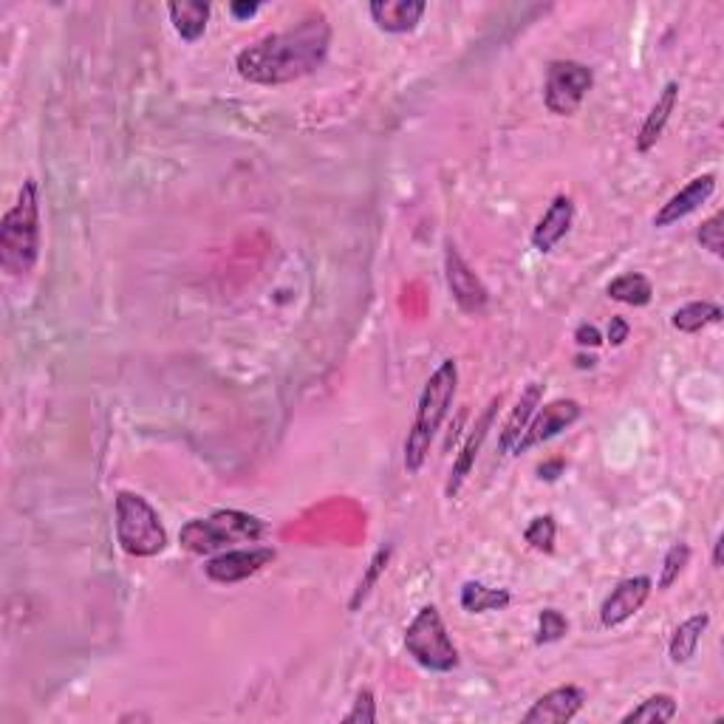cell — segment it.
<instances>
[{
    "mask_svg": "<svg viewBox=\"0 0 724 724\" xmlns=\"http://www.w3.org/2000/svg\"><path fill=\"white\" fill-rule=\"evenodd\" d=\"M388 563H391V546H382V549H377V555H373L371 563H368L366 574L359 578L357 589H354V597L352 603H348L352 612H357V608L368 601V594L373 592V586H377V580H380L382 572L388 569Z\"/></svg>",
    "mask_w": 724,
    "mask_h": 724,
    "instance_id": "cell-25",
    "label": "cell"
},
{
    "mask_svg": "<svg viewBox=\"0 0 724 724\" xmlns=\"http://www.w3.org/2000/svg\"><path fill=\"white\" fill-rule=\"evenodd\" d=\"M405 651L416 665L434 674H450L459 668V649L450 640L448 626H444L439 608L422 606L411 626L405 628Z\"/></svg>",
    "mask_w": 724,
    "mask_h": 724,
    "instance_id": "cell-6",
    "label": "cell"
},
{
    "mask_svg": "<svg viewBox=\"0 0 724 724\" xmlns=\"http://www.w3.org/2000/svg\"><path fill=\"white\" fill-rule=\"evenodd\" d=\"M711 628V614H690L688 620H683L674 628L668 642V656L674 665H688L697 656L699 645H702L704 631Z\"/></svg>",
    "mask_w": 724,
    "mask_h": 724,
    "instance_id": "cell-19",
    "label": "cell"
},
{
    "mask_svg": "<svg viewBox=\"0 0 724 724\" xmlns=\"http://www.w3.org/2000/svg\"><path fill=\"white\" fill-rule=\"evenodd\" d=\"M498 405H501V396H498V400H492L490 405H487V411H484V414L478 416L476 428L470 430L467 442H464L462 453H459V459H455L453 470H450L448 487H444L448 498L459 496V492H462V487H464V482H467V476H470V473H473V464H476V459H478V450H482L484 439H487V434H490V428H492V422H496Z\"/></svg>",
    "mask_w": 724,
    "mask_h": 724,
    "instance_id": "cell-14",
    "label": "cell"
},
{
    "mask_svg": "<svg viewBox=\"0 0 724 724\" xmlns=\"http://www.w3.org/2000/svg\"><path fill=\"white\" fill-rule=\"evenodd\" d=\"M654 592V580L649 574H634V578L620 580L617 586L612 589L606 601L601 606V626L603 628H617L622 622H628L645 606V601Z\"/></svg>",
    "mask_w": 724,
    "mask_h": 724,
    "instance_id": "cell-11",
    "label": "cell"
},
{
    "mask_svg": "<svg viewBox=\"0 0 724 724\" xmlns=\"http://www.w3.org/2000/svg\"><path fill=\"white\" fill-rule=\"evenodd\" d=\"M594 88V71L589 69L586 62L578 60H555L546 69V83H544V105L546 111L555 117H572L578 111L583 99L589 97V91Z\"/></svg>",
    "mask_w": 724,
    "mask_h": 724,
    "instance_id": "cell-7",
    "label": "cell"
},
{
    "mask_svg": "<svg viewBox=\"0 0 724 724\" xmlns=\"http://www.w3.org/2000/svg\"><path fill=\"white\" fill-rule=\"evenodd\" d=\"M444 281H448L450 297L464 314H484L490 306V289L484 286L482 277L470 270L462 252L455 249L453 241L444 244Z\"/></svg>",
    "mask_w": 724,
    "mask_h": 724,
    "instance_id": "cell-8",
    "label": "cell"
},
{
    "mask_svg": "<svg viewBox=\"0 0 724 724\" xmlns=\"http://www.w3.org/2000/svg\"><path fill=\"white\" fill-rule=\"evenodd\" d=\"M606 295L612 297V300H617V304L640 309V306H649L651 300H654V283L642 275V272H626V275L614 277V281L608 283Z\"/></svg>",
    "mask_w": 724,
    "mask_h": 724,
    "instance_id": "cell-22",
    "label": "cell"
},
{
    "mask_svg": "<svg viewBox=\"0 0 724 724\" xmlns=\"http://www.w3.org/2000/svg\"><path fill=\"white\" fill-rule=\"evenodd\" d=\"M713 566H716V569H722V535H719L716 544H713Z\"/></svg>",
    "mask_w": 724,
    "mask_h": 724,
    "instance_id": "cell-35",
    "label": "cell"
},
{
    "mask_svg": "<svg viewBox=\"0 0 724 724\" xmlns=\"http://www.w3.org/2000/svg\"><path fill=\"white\" fill-rule=\"evenodd\" d=\"M555 538H558V524H555L553 515H535L524 530V541L535 553H553Z\"/></svg>",
    "mask_w": 724,
    "mask_h": 724,
    "instance_id": "cell-27",
    "label": "cell"
},
{
    "mask_svg": "<svg viewBox=\"0 0 724 724\" xmlns=\"http://www.w3.org/2000/svg\"><path fill=\"white\" fill-rule=\"evenodd\" d=\"M697 241H699V247L708 249L711 256H716V258L724 256V215L722 213H713L711 218L699 227Z\"/></svg>",
    "mask_w": 724,
    "mask_h": 724,
    "instance_id": "cell-29",
    "label": "cell"
},
{
    "mask_svg": "<svg viewBox=\"0 0 724 724\" xmlns=\"http://www.w3.org/2000/svg\"><path fill=\"white\" fill-rule=\"evenodd\" d=\"M688 563H690V546L685 544V541H679V544L670 546L668 553H665V558H663V569H660V580H656V589L668 592L676 580L683 578L685 566H688Z\"/></svg>",
    "mask_w": 724,
    "mask_h": 724,
    "instance_id": "cell-26",
    "label": "cell"
},
{
    "mask_svg": "<svg viewBox=\"0 0 724 724\" xmlns=\"http://www.w3.org/2000/svg\"><path fill=\"white\" fill-rule=\"evenodd\" d=\"M459 391V363L455 359H442L439 368L430 373V380L425 382L416 405V419L411 425V434L405 439V470L407 473H419L428 462L430 444H434L436 434L442 428V422L448 419L450 405Z\"/></svg>",
    "mask_w": 724,
    "mask_h": 724,
    "instance_id": "cell-2",
    "label": "cell"
},
{
    "mask_svg": "<svg viewBox=\"0 0 724 724\" xmlns=\"http://www.w3.org/2000/svg\"><path fill=\"white\" fill-rule=\"evenodd\" d=\"M266 521L241 510H215L207 518L187 521L179 532L181 549L190 555H215L233 544H258L266 535Z\"/></svg>",
    "mask_w": 724,
    "mask_h": 724,
    "instance_id": "cell-4",
    "label": "cell"
},
{
    "mask_svg": "<svg viewBox=\"0 0 724 724\" xmlns=\"http://www.w3.org/2000/svg\"><path fill=\"white\" fill-rule=\"evenodd\" d=\"M464 612L470 614H487V612H503L512 603V594L507 589H492L482 580H467L459 594Z\"/></svg>",
    "mask_w": 724,
    "mask_h": 724,
    "instance_id": "cell-21",
    "label": "cell"
},
{
    "mask_svg": "<svg viewBox=\"0 0 724 724\" xmlns=\"http://www.w3.org/2000/svg\"><path fill=\"white\" fill-rule=\"evenodd\" d=\"M114 530L117 544L131 558H156L167 549V530L159 512L139 492L122 490L114 501Z\"/></svg>",
    "mask_w": 724,
    "mask_h": 724,
    "instance_id": "cell-5",
    "label": "cell"
},
{
    "mask_svg": "<svg viewBox=\"0 0 724 724\" xmlns=\"http://www.w3.org/2000/svg\"><path fill=\"white\" fill-rule=\"evenodd\" d=\"M368 12H371V21L377 23L380 32L407 35L422 21V14L428 12V3L425 0H373Z\"/></svg>",
    "mask_w": 724,
    "mask_h": 724,
    "instance_id": "cell-16",
    "label": "cell"
},
{
    "mask_svg": "<svg viewBox=\"0 0 724 724\" xmlns=\"http://www.w3.org/2000/svg\"><path fill=\"white\" fill-rule=\"evenodd\" d=\"M40 258V193L37 181L26 179L3 222H0V266L12 277L35 270Z\"/></svg>",
    "mask_w": 724,
    "mask_h": 724,
    "instance_id": "cell-3",
    "label": "cell"
},
{
    "mask_svg": "<svg viewBox=\"0 0 724 724\" xmlns=\"http://www.w3.org/2000/svg\"><path fill=\"white\" fill-rule=\"evenodd\" d=\"M541 402H544V385H541V382H530V385L524 388V393H521V400L512 407V414L503 422L501 439H498V450H501V453H515V444L521 442L524 430L530 428L532 416H535V411L541 407Z\"/></svg>",
    "mask_w": 724,
    "mask_h": 724,
    "instance_id": "cell-17",
    "label": "cell"
},
{
    "mask_svg": "<svg viewBox=\"0 0 724 724\" xmlns=\"http://www.w3.org/2000/svg\"><path fill=\"white\" fill-rule=\"evenodd\" d=\"M713 193H716V176H713V173H704V176L690 179L688 185L679 190V193L670 195L663 207L656 210L654 227L665 229V227H670V224L683 222V218H688L690 213H697V210L702 207L704 201L711 199Z\"/></svg>",
    "mask_w": 724,
    "mask_h": 724,
    "instance_id": "cell-13",
    "label": "cell"
},
{
    "mask_svg": "<svg viewBox=\"0 0 724 724\" xmlns=\"http://www.w3.org/2000/svg\"><path fill=\"white\" fill-rule=\"evenodd\" d=\"M628 334H631V325H628V320L620 318V314L612 318V323H608V334H606L608 343H612L614 348H620V345L628 340Z\"/></svg>",
    "mask_w": 724,
    "mask_h": 724,
    "instance_id": "cell-32",
    "label": "cell"
},
{
    "mask_svg": "<svg viewBox=\"0 0 724 724\" xmlns=\"http://www.w3.org/2000/svg\"><path fill=\"white\" fill-rule=\"evenodd\" d=\"M724 311L719 304H711V300H693V304H685L683 309L674 311V318H670V325H674L676 332L683 334H697L708 325L722 323Z\"/></svg>",
    "mask_w": 724,
    "mask_h": 724,
    "instance_id": "cell-23",
    "label": "cell"
},
{
    "mask_svg": "<svg viewBox=\"0 0 724 724\" xmlns=\"http://www.w3.org/2000/svg\"><path fill=\"white\" fill-rule=\"evenodd\" d=\"M574 343H578L580 348H597V345L603 343L601 329L594 323H580L578 329H574Z\"/></svg>",
    "mask_w": 724,
    "mask_h": 724,
    "instance_id": "cell-31",
    "label": "cell"
},
{
    "mask_svg": "<svg viewBox=\"0 0 724 724\" xmlns=\"http://www.w3.org/2000/svg\"><path fill=\"white\" fill-rule=\"evenodd\" d=\"M332 23L323 12H309L295 26L266 35L235 57V69L247 83L286 85L314 74L329 57Z\"/></svg>",
    "mask_w": 724,
    "mask_h": 724,
    "instance_id": "cell-1",
    "label": "cell"
},
{
    "mask_svg": "<svg viewBox=\"0 0 724 724\" xmlns=\"http://www.w3.org/2000/svg\"><path fill=\"white\" fill-rule=\"evenodd\" d=\"M258 9H261V3H229L235 21H247V17L258 14Z\"/></svg>",
    "mask_w": 724,
    "mask_h": 724,
    "instance_id": "cell-33",
    "label": "cell"
},
{
    "mask_svg": "<svg viewBox=\"0 0 724 724\" xmlns=\"http://www.w3.org/2000/svg\"><path fill=\"white\" fill-rule=\"evenodd\" d=\"M592 366H594V359H592V357H589V359H586V357H580V359H578V368H592Z\"/></svg>",
    "mask_w": 724,
    "mask_h": 724,
    "instance_id": "cell-36",
    "label": "cell"
},
{
    "mask_svg": "<svg viewBox=\"0 0 724 724\" xmlns=\"http://www.w3.org/2000/svg\"><path fill=\"white\" fill-rule=\"evenodd\" d=\"M676 103H679V83L670 80V83H665V88L660 91L656 103L651 105L645 122L640 124V133H637V151L649 153L651 147H656V142L663 139L665 128H668L670 114L676 111Z\"/></svg>",
    "mask_w": 724,
    "mask_h": 724,
    "instance_id": "cell-18",
    "label": "cell"
},
{
    "mask_svg": "<svg viewBox=\"0 0 724 724\" xmlns=\"http://www.w3.org/2000/svg\"><path fill=\"white\" fill-rule=\"evenodd\" d=\"M345 724H373L377 722V699H373V690L363 688L354 699L352 711L343 716Z\"/></svg>",
    "mask_w": 724,
    "mask_h": 724,
    "instance_id": "cell-30",
    "label": "cell"
},
{
    "mask_svg": "<svg viewBox=\"0 0 724 724\" xmlns=\"http://www.w3.org/2000/svg\"><path fill=\"white\" fill-rule=\"evenodd\" d=\"M580 416H583V405H580L578 400H555L549 402V405L538 407L535 416H532L530 428L521 436V442L515 444V453L512 455L530 453V450L538 448V444L553 442L555 436L572 428Z\"/></svg>",
    "mask_w": 724,
    "mask_h": 724,
    "instance_id": "cell-9",
    "label": "cell"
},
{
    "mask_svg": "<svg viewBox=\"0 0 724 724\" xmlns=\"http://www.w3.org/2000/svg\"><path fill=\"white\" fill-rule=\"evenodd\" d=\"M574 222V201L569 195H555L553 204L541 215V222L532 229V247L538 252H553L563 241Z\"/></svg>",
    "mask_w": 724,
    "mask_h": 724,
    "instance_id": "cell-15",
    "label": "cell"
},
{
    "mask_svg": "<svg viewBox=\"0 0 724 724\" xmlns=\"http://www.w3.org/2000/svg\"><path fill=\"white\" fill-rule=\"evenodd\" d=\"M589 693L578 685H560L532 704L524 713V724H569L578 719V713L586 708Z\"/></svg>",
    "mask_w": 724,
    "mask_h": 724,
    "instance_id": "cell-12",
    "label": "cell"
},
{
    "mask_svg": "<svg viewBox=\"0 0 724 724\" xmlns=\"http://www.w3.org/2000/svg\"><path fill=\"white\" fill-rule=\"evenodd\" d=\"M167 14L176 28V35L185 43H195L204 37L210 21V3L204 0H185V3H167Z\"/></svg>",
    "mask_w": 724,
    "mask_h": 724,
    "instance_id": "cell-20",
    "label": "cell"
},
{
    "mask_svg": "<svg viewBox=\"0 0 724 724\" xmlns=\"http://www.w3.org/2000/svg\"><path fill=\"white\" fill-rule=\"evenodd\" d=\"M275 549L272 546H249V549H224L215 558H210L204 563V574H207L213 583H222V586H233V583H241L249 580L252 574H258L263 566H270L275 560Z\"/></svg>",
    "mask_w": 724,
    "mask_h": 724,
    "instance_id": "cell-10",
    "label": "cell"
},
{
    "mask_svg": "<svg viewBox=\"0 0 724 724\" xmlns=\"http://www.w3.org/2000/svg\"><path fill=\"white\" fill-rule=\"evenodd\" d=\"M563 459H555V462H549V464H541L538 467V476L541 478H546V482H555V478L560 476V473H563Z\"/></svg>",
    "mask_w": 724,
    "mask_h": 724,
    "instance_id": "cell-34",
    "label": "cell"
},
{
    "mask_svg": "<svg viewBox=\"0 0 724 724\" xmlns=\"http://www.w3.org/2000/svg\"><path fill=\"white\" fill-rule=\"evenodd\" d=\"M676 713H679V704H676V699L670 697V693H654V697H649L645 702L637 704V708H631V711H628L620 722L622 724H665V722H674Z\"/></svg>",
    "mask_w": 724,
    "mask_h": 724,
    "instance_id": "cell-24",
    "label": "cell"
},
{
    "mask_svg": "<svg viewBox=\"0 0 724 724\" xmlns=\"http://www.w3.org/2000/svg\"><path fill=\"white\" fill-rule=\"evenodd\" d=\"M566 634H569V620H566L563 612H558V608H544V612L538 614V634H535L538 645H553V642L563 640Z\"/></svg>",
    "mask_w": 724,
    "mask_h": 724,
    "instance_id": "cell-28",
    "label": "cell"
}]
</instances>
